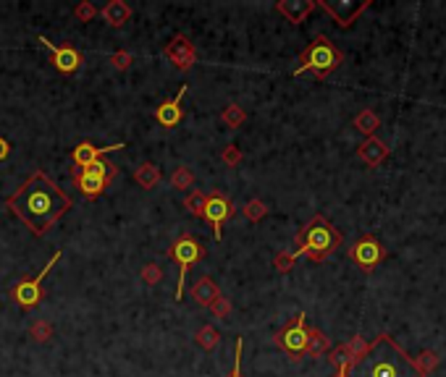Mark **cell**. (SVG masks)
<instances>
[{
	"mask_svg": "<svg viewBox=\"0 0 446 377\" xmlns=\"http://www.w3.org/2000/svg\"><path fill=\"white\" fill-rule=\"evenodd\" d=\"M5 207L30 228L32 236H45L74 207V199L45 171H34L5 199Z\"/></svg>",
	"mask_w": 446,
	"mask_h": 377,
	"instance_id": "obj_1",
	"label": "cell"
},
{
	"mask_svg": "<svg viewBox=\"0 0 446 377\" xmlns=\"http://www.w3.org/2000/svg\"><path fill=\"white\" fill-rule=\"evenodd\" d=\"M349 377H420V372L415 356H410L388 333H381L371 341L368 356L349 367Z\"/></svg>",
	"mask_w": 446,
	"mask_h": 377,
	"instance_id": "obj_2",
	"label": "cell"
},
{
	"mask_svg": "<svg viewBox=\"0 0 446 377\" xmlns=\"http://www.w3.org/2000/svg\"><path fill=\"white\" fill-rule=\"evenodd\" d=\"M339 244H342V233L336 231V226L323 218V215H315L297 233V252H294V257L305 254L312 262H323L331 252L339 249Z\"/></svg>",
	"mask_w": 446,
	"mask_h": 377,
	"instance_id": "obj_3",
	"label": "cell"
},
{
	"mask_svg": "<svg viewBox=\"0 0 446 377\" xmlns=\"http://www.w3.org/2000/svg\"><path fill=\"white\" fill-rule=\"evenodd\" d=\"M344 56L336 50V45L331 42L328 37L323 34H318L315 40H312L305 50H302V56H299V69L294 71V76L305 71H315L318 79H326L331 71H336L339 66H342Z\"/></svg>",
	"mask_w": 446,
	"mask_h": 377,
	"instance_id": "obj_4",
	"label": "cell"
},
{
	"mask_svg": "<svg viewBox=\"0 0 446 377\" xmlns=\"http://www.w3.org/2000/svg\"><path fill=\"white\" fill-rule=\"evenodd\" d=\"M202 254H205V249L192 236H181V239H176V244L171 247V260L178 262V283H176V293H174L178 302L184 299V283H187L189 267H192L194 262L202 260Z\"/></svg>",
	"mask_w": 446,
	"mask_h": 377,
	"instance_id": "obj_5",
	"label": "cell"
},
{
	"mask_svg": "<svg viewBox=\"0 0 446 377\" xmlns=\"http://www.w3.org/2000/svg\"><path fill=\"white\" fill-rule=\"evenodd\" d=\"M307 335H310V328H307V322H305V312H299L297 319H294L292 325H286L283 330H279L276 343H279L286 354H292V359H299V356L307 351Z\"/></svg>",
	"mask_w": 446,
	"mask_h": 377,
	"instance_id": "obj_6",
	"label": "cell"
},
{
	"mask_svg": "<svg viewBox=\"0 0 446 377\" xmlns=\"http://www.w3.org/2000/svg\"><path fill=\"white\" fill-rule=\"evenodd\" d=\"M63 257V252H56L50 260H47V265L43 267V273H37V276L32 278V280H21L19 286L14 289V296H16V302L24 306V309H32V306H37L40 304V299H43V280H45V276L58 265V260Z\"/></svg>",
	"mask_w": 446,
	"mask_h": 377,
	"instance_id": "obj_7",
	"label": "cell"
},
{
	"mask_svg": "<svg viewBox=\"0 0 446 377\" xmlns=\"http://www.w3.org/2000/svg\"><path fill=\"white\" fill-rule=\"evenodd\" d=\"M371 5V0H320L318 8H323L339 27L355 24V19Z\"/></svg>",
	"mask_w": 446,
	"mask_h": 377,
	"instance_id": "obj_8",
	"label": "cell"
},
{
	"mask_svg": "<svg viewBox=\"0 0 446 377\" xmlns=\"http://www.w3.org/2000/svg\"><path fill=\"white\" fill-rule=\"evenodd\" d=\"M349 257H352L365 273H371V270H375V267L384 262V247L378 244L375 236H362L355 247L349 249Z\"/></svg>",
	"mask_w": 446,
	"mask_h": 377,
	"instance_id": "obj_9",
	"label": "cell"
},
{
	"mask_svg": "<svg viewBox=\"0 0 446 377\" xmlns=\"http://www.w3.org/2000/svg\"><path fill=\"white\" fill-rule=\"evenodd\" d=\"M234 215V204L228 202L226 197H223L221 191H213L208 197V204H205V212H202V218L208 220L210 226H213V233H215V241H221L223 236V223Z\"/></svg>",
	"mask_w": 446,
	"mask_h": 377,
	"instance_id": "obj_10",
	"label": "cell"
},
{
	"mask_svg": "<svg viewBox=\"0 0 446 377\" xmlns=\"http://www.w3.org/2000/svg\"><path fill=\"white\" fill-rule=\"evenodd\" d=\"M165 58L174 63V69L178 71H187V69H192L194 63H197V50H194V45L189 42V37L187 34H174V40L165 45Z\"/></svg>",
	"mask_w": 446,
	"mask_h": 377,
	"instance_id": "obj_11",
	"label": "cell"
},
{
	"mask_svg": "<svg viewBox=\"0 0 446 377\" xmlns=\"http://www.w3.org/2000/svg\"><path fill=\"white\" fill-rule=\"evenodd\" d=\"M37 42H43V47L50 50V56H53V66L58 69L60 73H76L79 71V66H82V56H79V50L71 47V45H53L47 37H40Z\"/></svg>",
	"mask_w": 446,
	"mask_h": 377,
	"instance_id": "obj_12",
	"label": "cell"
},
{
	"mask_svg": "<svg viewBox=\"0 0 446 377\" xmlns=\"http://www.w3.org/2000/svg\"><path fill=\"white\" fill-rule=\"evenodd\" d=\"M189 92V84H184V87L178 89V95L174 100H165L158 105V110H155V121L165 126V129H174L181 123V118H184V110H181V100H184V95Z\"/></svg>",
	"mask_w": 446,
	"mask_h": 377,
	"instance_id": "obj_13",
	"label": "cell"
},
{
	"mask_svg": "<svg viewBox=\"0 0 446 377\" xmlns=\"http://www.w3.org/2000/svg\"><path fill=\"white\" fill-rule=\"evenodd\" d=\"M74 184L76 188L89 197V199H95V197H100L105 194V188L110 186V181L105 178V175H97V173H89V171H82V168H74Z\"/></svg>",
	"mask_w": 446,
	"mask_h": 377,
	"instance_id": "obj_14",
	"label": "cell"
},
{
	"mask_svg": "<svg viewBox=\"0 0 446 377\" xmlns=\"http://www.w3.org/2000/svg\"><path fill=\"white\" fill-rule=\"evenodd\" d=\"M124 142H119V145H110V147H95L89 145V142H82V145L74 147V152H71V160H74L79 168H87V165H92L95 160H103L108 152H116V149H124Z\"/></svg>",
	"mask_w": 446,
	"mask_h": 377,
	"instance_id": "obj_15",
	"label": "cell"
},
{
	"mask_svg": "<svg viewBox=\"0 0 446 377\" xmlns=\"http://www.w3.org/2000/svg\"><path fill=\"white\" fill-rule=\"evenodd\" d=\"M315 8H318L315 0H279L276 3V11L286 16L292 24H302Z\"/></svg>",
	"mask_w": 446,
	"mask_h": 377,
	"instance_id": "obj_16",
	"label": "cell"
},
{
	"mask_svg": "<svg viewBox=\"0 0 446 377\" xmlns=\"http://www.w3.org/2000/svg\"><path fill=\"white\" fill-rule=\"evenodd\" d=\"M357 158L365 165H381L388 158V147L378 139V136H368L362 145L357 147Z\"/></svg>",
	"mask_w": 446,
	"mask_h": 377,
	"instance_id": "obj_17",
	"label": "cell"
},
{
	"mask_svg": "<svg viewBox=\"0 0 446 377\" xmlns=\"http://www.w3.org/2000/svg\"><path fill=\"white\" fill-rule=\"evenodd\" d=\"M192 296L200 306H210L218 296H221V289L215 286V280H213L210 276H202L192 286Z\"/></svg>",
	"mask_w": 446,
	"mask_h": 377,
	"instance_id": "obj_18",
	"label": "cell"
},
{
	"mask_svg": "<svg viewBox=\"0 0 446 377\" xmlns=\"http://www.w3.org/2000/svg\"><path fill=\"white\" fill-rule=\"evenodd\" d=\"M100 16H103L110 27L119 29V27H124V24L132 19V5H126L124 0H110L103 11H100Z\"/></svg>",
	"mask_w": 446,
	"mask_h": 377,
	"instance_id": "obj_19",
	"label": "cell"
},
{
	"mask_svg": "<svg viewBox=\"0 0 446 377\" xmlns=\"http://www.w3.org/2000/svg\"><path fill=\"white\" fill-rule=\"evenodd\" d=\"M134 181H137L142 188L158 186V184H161V171H158V165H152V162L139 165V168H137V173H134Z\"/></svg>",
	"mask_w": 446,
	"mask_h": 377,
	"instance_id": "obj_20",
	"label": "cell"
},
{
	"mask_svg": "<svg viewBox=\"0 0 446 377\" xmlns=\"http://www.w3.org/2000/svg\"><path fill=\"white\" fill-rule=\"evenodd\" d=\"M378 126H381V118H378L375 110H362V113H357L355 129L360 131V134H365V139H368V136H375V129H378Z\"/></svg>",
	"mask_w": 446,
	"mask_h": 377,
	"instance_id": "obj_21",
	"label": "cell"
},
{
	"mask_svg": "<svg viewBox=\"0 0 446 377\" xmlns=\"http://www.w3.org/2000/svg\"><path fill=\"white\" fill-rule=\"evenodd\" d=\"M328 348H331L328 335H323L318 328H310V335H307V351H305V354H310L312 359H320Z\"/></svg>",
	"mask_w": 446,
	"mask_h": 377,
	"instance_id": "obj_22",
	"label": "cell"
},
{
	"mask_svg": "<svg viewBox=\"0 0 446 377\" xmlns=\"http://www.w3.org/2000/svg\"><path fill=\"white\" fill-rule=\"evenodd\" d=\"M194 341L205 348V351H213V348L221 343V333H218L213 325H202V328L197 330V335H194Z\"/></svg>",
	"mask_w": 446,
	"mask_h": 377,
	"instance_id": "obj_23",
	"label": "cell"
},
{
	"mask_svg": "<svg viewBox=\"0 0 446 377\" xmlns=\"http://www.w3.org/2000/svg\"><path fill=\"white\" fill-rule=\"evenodd\" d=\"M244 118H247V113L239 108L237 102H231V105H226L221 113V121L228 126V129H239L242 123H244Z\"/></svg>",
	"mask_w": 446,
	"mask_h": 377,
	"instance_id": "obj_24",
	"label": "cell"
},
{
	"mask_svg": "<svg viewBox=\"0 0 446 377\" xmlns=\"http://www.w3.org/2000/svg\"><path fill=\"white\" fill-rule=\"evenodd\" d=\"M205 204H208V194L205 191H192L187 199H184V207L189 210V215H194V218H202V212H205Z\"/></svg>",
	"mask_w": 446,
	"mask_h": 377,
	"instance_id": "obj_25",
	"label": "cell"
},
{
	"mask_svg": "<svg viewBox=\"0 0 446 377\" xmlns=\"http://www.w3.org/2000/svg\"><path fill=\"white\" fill-rule=\"evenodd\" d=\"M347 348H349V359H352V364L362 362L365 356H368V351H371V343L362 338V335H355L349 343H347Z\"/></svg>",
	"mask_w": 446,
	"mask_h": 377,
	"instance_id": "obj_26",
	"label": "cell"
},
{
	"mask_svg": "<svg viewBox=\"0 0 446 377\" xmlns=\"http://www.w3.org/2000/svg\"><path fill=\"white\" fill-rule=\"evenodd\" d=\"M194 184V173L187 168V165H178L174 175H171V186L178 188V191H184V188H189Z\"/></svg>",
	"mask_w": 446,
	"mask_h": 377,
	"instance_id": "obj_27",
	"label": "cell"
},
{
	"mask_svg": "<svg viewBox=\"0 0 446 377\" xmlns=\"http://www.w3.org/2000/svg\"><path fill=\"white\" fill-rule=\"evenodd\" d=\"M328 359H331V364H333L336 369L352 367V359H349V348H347V343H339V346L331 348V351H328Z\"/></svg>",
	"mask_w": 446,
	"mask_h": 377,
	"instance_id": "obj_28",
	"label": "cell"
},
{
	"mask_svg": "<svg viewBox=\"0 0 446 377\" xmlns=\"http://www.w3.org/2000/svg\"><path fill=\"white\" fill-rule=\"evenodd\" d=\"M415 367H417V372H420V377H425L431 369L438 367V354H433V351H423L420 356H415Z\"/></svg>",
	"mask_w": 446,
	"mask_h": 377,
	"instance_id": "obj_29",
	"label": "cell"
},
{
	"mask_svg": "<svg viewBox=\"0 0 446 377\" xmlns=\"http://www.w3.org/2000/svg\"><path fill=\"white\" fill-rule=\"evenodd\" d=\"M244 215H247V220H253V223L263 220L268 215L266 202H263V199H250V202L244 204Z\"/></svg>",
	"mask_w": 446,
	"mask_h": 377,
	"instance_id": "obj_30",
	"label": "cell"
},
{
	"mask_svg": "<svg viewBox=\"0 0 446 377\" xmlns=\"http://www.w3.org/2000/svg\"><path fill=\"white\" fill-rule=\"evenodd\" d=\"M142 280H145L148 286H158V283L163 280V267L155 265V262L145 265V267H142Z\"/></svg>",
	"mask_w": 446,
	"mask_h": 377,
	"instance_id": "obj_31",
	"label": "cell"
},
{
	"mask_svg": "<svg viewBox=\"0 0 446 377\" xmlns=\"http://www.w3.org/2000/svg\"><path fill=\"white\" fill-rule=\"evenodd\" d=\"M32 338L34 341H50V335H53V325L50 322H45V319H37L34 325H32Z\"/></svg>",
	"mask_w": 446,
	"mask_h": 377,
	"instance_id": "obj_32",
	"label": "cell"
},
{
	"mask_svg": "<svg viewBox=\"0 0 446 377\" xmlns=\"http://www.w3.org/2000/svg\"><path fill=\"white\" fill-rule=\"evenodd\" d=\"M74 16L79 19V21H84V24H87V21H92V19L97 16V8H95L89 0H84V3H79V5L74 8Z\"/></svg>",
	"mask_w": 446,
	"mask_h": 377,
	"instance_id": "obj_33",
	"label": "cell"
},
{
	"mask_svg": "<svg viewBox=\"0 0 446 377\" xmlns=\"http://www.w3.org/2000/svg\"><path fill=\"white\" fill-rule=\"evenodd\" d=\"M210 312H213V315H215L218 319L228 317V315H231V302H228V299H226V296L221 293V296H218V299L210 304Z\"/></svg>",
	"mask_w": 446,
	"mask_h": 377,
	"instance_id": "obj_34",
	"label": "cell"
},
{
	"mask_svg": "<svg viewBox=\"0 0 446 377\" xmlns=\"http://www.w3.org/2000/svg\"><path fill=\"white\" fill-rule=\"evenodd\" d=\"M294 260H297V257H294V252H281V254L276 257V262H273V265H276V270H279V273H289V270L294 267Z\"/></svg>",
	"mask_w": 446,
	"mask_h": 377,
	"instance_id": "obj_35",
	"label": "cell"
},
{
	"mask_svg": "<svg viewBox=\"0 0 446 377\" xmlns=\"http://www.w3.org/2000/svg\"><path fill=\"white\" fill-rule=\"evenodd\" d=\"M110 63H113V69L126 71V69L134 63V56H132V53H124V50H119V53H113V56H110Z\"/></svg>",
	"mask_w": 446,
	"mask_h": 377,
	"instance_id": "obj_36",
	"label": "cell"
},
{
	"mask_svg": "<svg viewBox=\"0 0 446 377\" xmlns=\"http://www.w3.org/2000/svg\"><path fill=\"white\" fill-rule=\"evenodd\" d=\"M223 162L231 165V168H237L239 162H242V152H239L237 145H228L226 149H223Z\"/></svg>",
	"mask_w": 446,
	"mask_h": 377,
	"instance_id": "obj_37",
	"label": "cell"
},
{
	"mask_svg": "<svg viewBox=\"0 0 446 377\" xmlns=\"http://www.w3.org/2000/svg\"><path fill=\"white\" fill-rule=\"evenodd\" d=\"M242 348H244V341L237 338V346H234V369L228 377H244L242 375Z\"/></svg>",
	"mask_w": 446,
	"mask_h": 377,
	"instance_id": "obj_38",
	"label": "cell"
},
{
	"mask_svg": "<svg viewBox=\"0 0 446 377\" xmlns=\"http://www.w3.org/2000/svg\"><path fill=\"white\" fill-rule=\"evenodd\" d=\"M8 155H11V145H8V139L0 136V160H5Z\"/></svg>",
	"mask_w": 446,
	"mask_h": 377,
	"instance_id": "obj_39",
	"label": "cell"
},
{
	"mask_svg": "<svg viewBox=\"0 0 446 377\" xmlns=\"http://www.w3.org/2000/svg\"><path fill=\"white\" fill-rule=\"evenodd\" d=\"M333 377H349V367H344V369H336V375Z\"/></svg>",
	"mask_w": 446,
	"mask_h": 377,
	"instance_id": "obj_40",
	"label": "cell"
}]
</instances>
